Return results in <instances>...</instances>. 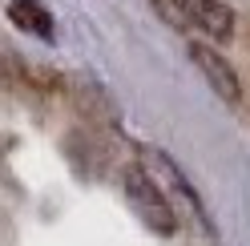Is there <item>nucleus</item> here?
Here are the masks:
<instances>
[{
  "label": "nucleus",
  "instance_id": "nucleus-1",
  "mask_svg": "<svg viewBox=\"0 0 250 246\" xmlns=\"http://www.w3.org/2000/svg\"><path fill=\"white\" fill-rule=\"evenodd\" d=\"M121 190H125V202L133 206V214L153 230V234H174L178 230L174 206H169L166 190L158 186V178H153L146 165H129V170L121 174Z\"/></svg>",
  "mask_w": 250,
  "mask_h": 246
},
{
  "label": "nucleus",
  "instance_id": "nucleus-2",
  "mask_svg": "<svg viewBox=\"0 0 250 246\" xmlns=\"http://www.w3.org/2000/svg\"><path fill=\"white\" fill-rule=\"evenodd\" d=\"M190 61L198 65V73L206 77V85H210L226 105H238V101H242V81H238L234 65H230V61L218 53V49H210V44L194 41V44H190Z\"/></svg>",
  "mask_w": 250,
  "mask_h": 246
},
{
  "label": "nucleus",
  "instance_id": "nucleus-3",
  "mask_svg": "<svg viewBox=\"0 0 250 246\" xmlns=\"http://www.w3.org/2000/svg\"><path fill=\"white\" fill-rule=\"evenodd\" d=\"M186 28H198L210 41H230L234 37V8L226 0H182Z\"/></svg>",
  "mask_w": 250,
  "mask_h": 246
},
{
  "label": "nucleus",
  "instance_id": "nucleus-4",
  "mask_svg": "<svg viewBox=\"0 0 250 246\" xmlns=\"http://www.w3.org/2000/svg\"><path fill=\"white\" fill-rule=\"evenodd\" d=\"M146 158H149L153 165H158V174H162V186H169V190H174V194L182 198V202H186V206L194 210V222H198L202 230H206V234H214V222H210V214H206V206H202V198H198V190L190 186V182H186V174H182L178 165H174V162L166 158L162 149H146Z\"/></svg>",
  "mask_w": 250,
  "mask_h": 246
},
{
  "label": "nucleus",
  "instance_id": "nucleus-5",
  "mask_svg": "<svg viewBox=\"0 0 250 246\" xmlns=\"http://www.w3.org/2000/svg\"><path fill=\"white\" fill-rule=\"evenodd\" d=\"M8 17L17 28H24V33L33 37H53V17L49 8H44V0H8Z\"/></svg>",
  "mask_w": 250,
  "mask_h": 246
},
{
  "label": "nucleus",
  "instance_id": "nucleus-6",
  "mask_svg": "<svg viewBox=\"0 0 250 246\" xmlns=\"http://www.w3.org/2000/svg\"><path fill=\"white\" fill-rule=\"evenodd\" d=\"M153 4V12L158 17H166L174 28H186V12H182V0H149Z\"/></svg>",
  "mask_w": 250,
  "mask_h": 246
}]
</instances>
